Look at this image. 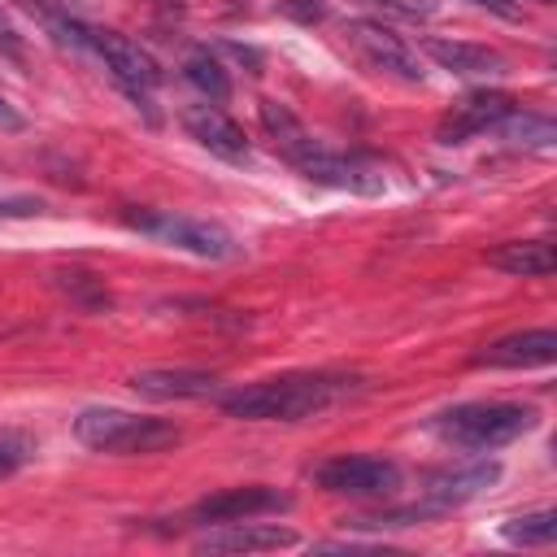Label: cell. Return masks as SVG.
<instances>
[{
    "instance_id": "cell-1",
    "label": "cell",
    "mask_w": 557,
    "mask_h": 557,
    "mask_svg": "<svg viewBox=\"0 0 557 557\" xmlns=\"http://www.w3.org/2000/svg\"><path fill=\"white\" fill-rule=\"evenodd\" d=\"M357 387H361V379H352V374L292 370V374H274L261 383H244V387L226 392L218 405H222V413H231L239 422H305V418H318V413L344 405Z\"/></svg>"
},
{
    "instance_id": "cell-2",
    "label": "cell",
    "mask_w": 557,
    "mask_h": 557,
    "mask_svg": "<svg viewBox=\"0 0 557 557\" xmlns=\"http://www.w3.org/2000/svg\"><path fill=\"white\" fill-rule=\"evenodd\" d=\"M74 440L83 448L109 453V457H152V453L174 448L183 440V431L152 413H131L117 405H87L74 418Z\"/></svg>"
},
{
    "instance_id": "cell-3",
    "label": "cell",
    "mask_w": 557,
    "mask_h": 557,
    "mask_svg": "<svg viewBox=\"0 0 557 557\" xmlns=\"http://www.w3.org/2000/svg\"><path fill=\"white\" fill-rule=\"evenodd\" d=\"M540 422L535 405H518V400H466L453 405L444 413H435L431 431L466 453H496L513 440H522L531 426Z\"/></svg>"
},
{
    "instance_id": "cell-4",
    "label": "cell",
    "mask_w": 557,
    "mask_h": 557,
    "mask_svg": "<svg viewBox=\"0 0 557 557\" xmlns=\"http://www.w3.org/2000/svg\"><path fill=\"white\" fill-rule=\"evenodd\" d=\"M83 48L96 52L104 61V70L113 74V83L135 100V109H144V117L157 126V109H152V91L161 87V65L126 35L117 30H100V26H83Z\"/></svg>"
},
{
    "instance_id": "cell-5",
    "label": "cell",
    "mask_w": 557,
    "mask_h": 557,
    "mask_svg": "<svg viewBox=\"0 0 557 557\" xmlns=\"http://www.w3.org/2000/svg\"><path fill=\"white\" fill-rule=\"evenodd\" d=\"M313 487L348 500H387L405 487V470L392 457H370V453H339L313 466Z\"/></svg>"
},
{
    "instance_id": "cell-6",
    "label": "cell",
    "mask_w": 557,
    "mask_h": 557,
    "mask_svg": "<svg viewBox=\"0 0 557 557\" xmlns=\"http://www.w3.org/2000/svg\"><path fill=\"white\" fill-rule=\"evenodd\" d=\"M126 222L170 248H183L191 257H205V261H231L239 257V239L222 226V222H209V218H183V213H126Z\"/></svg>"
},
{
    "instance_id": "cell-7",
    "label": "cell",
    "mask_w": 557,
    "mask_h": 557,
    "mask_svg": "<svg viewBox=\"0 0 557 557\" xmlns=\"http://www.w3.org/2000/svg\"><path fill=\"white\" fill-rule=\"evenodd\" d=\"M344 35H348V44L357 48V57H361L374 74H392V78H400V83H422V61H418V52H413L392 26H383V22H374V17H352V22L344 26Z\"/></svg>"
},
{
    "instance_id": "cell-8",
    "label": "cell",
    "mask_w": 557,
    "mask_h": 557,
    "mask_svg": "<svg viewBox=\"0 0 557 557\" xmlns=\"http://www.w3.org/2000/svg\"><path fill=\"white\" fill-rule=\"evenodd\" d=\"M292 496L270 487V483H244V487H222L209 492L191 505V522L196 527H218V522H239V518H265V513H287Z\"/></svg>"
},
{
    "instance_id": "cell-9",
    "label": "cell",
    "mask_w": 557,
    "mask_h": 557,
    "mask_svg": "<svg viewBox=\"0 0 557 557\" xmlns=\"http://www.w3.org/2000/svg\"><path fill=\"white\" fill-rule=\"evenodd\" d=\"M518 109V100L509 96V91H500V87H479V91H466L444 117H440V126H435V139L440 144H466V139H474V135H483V131H492L505 113H513Z\"/></svg>"
},
{
    "instance_id": "cell-10",
    "label": "cell",
    "mask_w": 557,
    "mask_h": 557,
    "mask_svg": "<svg viewBox=\"0 0 557 557\" xmlns=\"http://www.w3.org/2000/svg\"><path fill=\"white\" fill-rule=\"evenodd\" d=\"M296 544L300 535L292 527L239 518V522L205 527V535L196 540V553H270V548H296Z\"/></svg>"
},
{
    "instance_id": "cell-11",
    "label": "cell",
    "mask_w": 557,
    "mask_h": 557,
    "mask_svg": "<svg viewBox=\"0 0 557 557\" xmlns=\"http://www.w3.org/2000/svg\"><path fill=\"white\" fill-rule=\"evenodd\" d=\"M500 483V461H466V466H448V470H435L422 487V500L435 509V513H448V509H461L470 505L474 496H483L487 487Z\"/></svg>"
},
{
    "instance_id": "cell-12",
    "label": "cell",
    "mask_w": 557,
    "mask_h": 557,
    "mask_svg": "<svg viewBox=\"0 0 557 557\" xmlns=\"http://www.w3.org/2000/svg\"><path fill=\"white\" fill-rule=\"evenodd\" d=\"M300 174L309 183H326V187H339V191H352V196H379L387 187L383 170L370 157H344V152H326V148H318L300 165Z\"/></svg>"
},
{
    "instance_id": "cell-13",
    "label": "cell",
    "mask_w": 557,
    "mask_h": 557,
    "mask_svg": "<svg viewBox=\"0 0 557 557\" xmlns=\"http://www.w3.org/2000/svg\"><path fill=\"white\" fill-rule=\"evenodd\" d=\"M553 361H557V331H548V326L500 335L474 352V366H492V370H535V366H553Z\"/></svg>"
},
{
    "instance_id": "cell-14",
    "label": "cell",
    "mask_w": 557,
    "mask_h": 557,
    "mask_svg": "<svg viewBox=\"0 0 557 557\" xmlns=\"http://www.w3.org/2000/svg\"><path fill=\"white\" fill-rule=\"evenodd\" d=\"M183 126H187V135H191L205 152H213L218 161H231V165H244V161H248V135H244V126H239L231 113H222L218 104H196V109H187V113H183Z\"/></svg>"
},
{
    "instance_id": "cell-15",
    "label": "cell",
    "mask_w": 557,
    "mask_h": 557,
    "mask_svg": "<svg viewBox=\"0 0 557 557\" xmlns=\"http://www.w3.org/2000/svg\"><path fill=\"white\" fill-rule=\"evenodd\" d=\"M422 52L440 70H448L457 78H500L509 70V61L496 48L470 44V39H440V35H431V39H422Z\"/></svg>"
},
{
    "instance_id": "cell-16",
    "label": "cell",
    "mask_w": 557,
    "mask_h": 557,
    "mask_svg": "<svg viewBox=\"0 0 557 557\" xmlns=\"http://www.w3.org/2000/svg\"><path fill=\"white\" fill-rule=\"evenodd\" d=\"M257 117H261V126H265V135L274 139V148H278V157L287 161V165H305L322 144L305 131V122L283 104V100H257Z\"/></svg>"
},
{
    "instance_id": "cell-17",
    "label": "cell",
    "mask_w": 557,
    "mask_h": 557,
    "mask_svg": "<svg viewBox=\"0 0 557 557\" xmlns=\"http://www.w3.org/2000/svg\"><path fill=\"white\" fill-rule=\"evenodd\" d=\"M131 387L148 400H200V396H213L218 392V374L209 370H139L131 374Z\"/></svg>"
},
{
    "instance_id": "cell-18",
    "label": "cell",
    "mask_w": 557,
    "mask_h": 557,
    "mask_svg": "<svg viewBox=\"0 0 557 557\" xmlns=\"http://www.w3.org/2000/svg\"><path fill=\"white\" fill-rule=\"evenodd\" d=\"M487 265L513 278H548L557 270V252L548 239H509L487 252Z\"/></svg>"
},
{
    "instance_id": "cell-19",
    "label": "cell",
    "mask_w": 557,
    "mask_h": 557,
    "mask_svg": "<svg viewBox=\"0 0 557 557\" xmlns=\"http://www.w3.org/2000/svg\"><path fill=\"white\" fill-rule=\"evenodd\" d=\"M500 139H509V144H522V148H540V152H548L553 144H557V126H553V117H544V113H531V109H513V113H505L496 126H492Z\"/></svg>"
},
{
    "instance_id": "cell-20",
    "label": "cell",
    "mask_w": 557,
    "mask_h": 557,
    "mask_svg": "<svg viewBox=\"0 0 557 557\" xmlns=\"http://www.w3.org/2000/svg\"><path fill=\"white\" fill-rule=\"evenodd\" d=\"M183 78H187L209 104H222V100L231 96V74H226V65H222L209 48L187 52V61H183Z\"/></svg>"
},
{
    "instance_id": "cell-21",
    "label": "cell",
    "mask_w": 557,
    "mask_h": 557,
    "mask_svg": "<svg viewBox=\"0 0 557 557\" xmlns=\"http://www.w3.org/2000/svg\"><path fill=\"white\" fill-rule=\"evenodd\" d=\"M440 518L426 500H413V505H400V509H379V513H357V518H344L348 531H396V527H422Z\"/></svg>"
},
{
    "instance_id": "cell-22",
    "label": "cell",
    "mask_w": 557,
    "mask_h": 557,
    "mask_svg": "<svg viewBox=\"0 0 557 557\" xmlns=\"http://www.w3.org/2000/svg\"><path fill=\"white\" fill-rule=\"evenodd\" d=\"M500 535L509 544H522V548H548L557 540V509H535V513H522V518H509L500 527Z\"/></svg>"
},
{
    "instance_id": "cell-23",
    "label": "cell",
    "mask_w": 557,
    "mask_h": 557,
    "mask_svg": "<svg viewBox=\"0 0 557 557\" xmlns=\"http://www.w3.org/2000/svg\"><path fill=\"white\" fill-rule=\"evenodd\" d=\"M0 57L4 61H13L17 70L26 65V44H22V35H17V26L9 22V13L0 9Z\"/></svg>"
},
{
    "instance_id": "cell-24",
    "label": "cell",
    "mask_w": 557,
    "mask_h": 557,
    "mask_svg": "<svg viewBox=\"0 0 557 557\" xmlns=\"http://www.w3.org/2000/svg\"><path fill=\"white\" fill-rule=\"evenodd\" d=\"M26 457H30V448H26V440H13V435H0V479H9V474H17V470L26 466Z\"/></svg>"
},
{
    "instance_id": "cell-25",
    "label": "cell",
    "mask_w": 557,
    "mask_h": 557,
    "mask_svg": "<svg viewBox=\"0 0 557 557\" xmlns=\"http://www.w3.org/2000/svg\"><path fill=\"white\" fill-rule=\"evenodd\" d=\"M287 17H296V22H322L326 17V4L322 0H283L278 4Z\"/></svg>"
},
{
    "instance_id": "cell-26",
    "label": "cell",
    "mask_w": 557,
    "mask_h": 557,
    "mask_svg": "<svg viewBox=\"0 0 557 557\" xmlns=\"http://www.w3.org/2000/svg\"><path fill=\"white\" fill-rule=\"evenodd\" d=\"M474 9H487V13H496V17H505V22H522V4L518 0H470Z\"/></svg>"
},
{
    "instance_id": "cell-27",
    "label": "cell",
    "mask_w": 557,
    "mask_h": 557,
    "mask_svg": "<svg viewBox=\"0 0 557 557\" xmlns=\"http://www.w3.org/2000/svg\"><path fill=\"white\" fill-rule=\"evenodd\" d=\"M0 126H4V131H22V126H26V122H22V113H17L4 96H0Z\"/></svg>"
},
{
    "instance_id": "cell-28",
    "label": "cell",
    "mask_w": 557,
    "mask_h": 557,
    "mask_svg": "<svg viewBox=\"0 0 557 557\" xmlns=\"http://www.w3.org/2000/svg\"><path fill=\"white\" fill-rule=\"evenodd\" d=\"M383 4H396V0H383Z\"/></svg>"
},
{
    "instance_id": "cell-29",
    "label": "cell",
    "mask_w": 557,
    "mask_h": 557,
    "mask_svg": "<svg viewBox=\"0 0 557 557\" xmlns=\"http://www.w3.org/2000/svg\"><path fill=\"white\" fill-rule=\"evenodd\" d=\"M540 4H553V0H540Z\"/></svg>"
},
{
    "instance_id": "cell-30",
    "label": "cell",
    "mask_w": 557,
    "mask_h": 557,
    "mask_svg": "<svg viewBox=\"0 0 557 557\" xmlns=\"http://www.w3.org/2000/svg\"><path fill=\"white\" fill-rule=\"evenodd\" d=\"M0 218H4V205H0Z\"/></svg>"
}]
</instances>
